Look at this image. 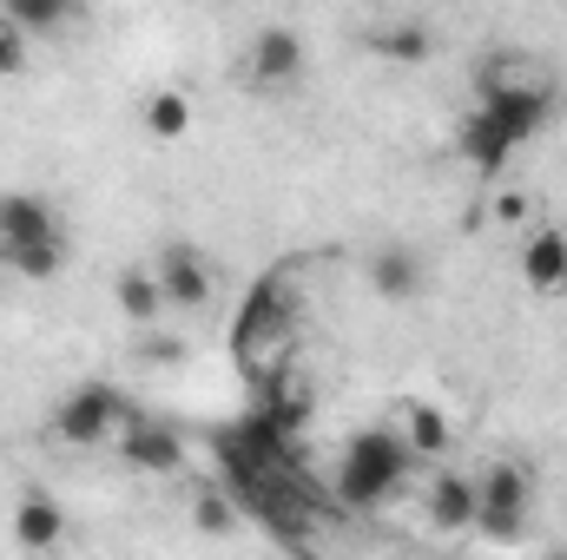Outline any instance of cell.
Here are the masks:
<instances>
[{
    "label": "cell",
    "instance_id": "obj_18",
    "mask_svg": "<svg viewBox=\"0 0 567 560\" xmlns=\"http://www.w3.org/2000/svg\"><path fill=\"white\" fill-rule=\"evenodd\" d=\"M0 13L13 20L20 40H47V33H66L86 20V7H73V0H0Z\"/></svg>",
    "mask_w": 567,
    "mask_h": 560
},
{
    "label": "cell",
    "instance_id": "obj_16",
    "mask_svg": "<svg viewBox=\"0 0 567 560\" xmlns=\"http://www.w3.org/2000/svg\"><path fill=\"white\" fill-rule=\"evenodd\" d=\"M113 303H120V317L133 323V330H158L172 310H165V297H158V278H152V265H126L120 278H113Z\"/></svg>",
    "mask_w": 567,
    "mask_h": 560
},
{
    "label": "cell",
    "instance_id": "obj_17",
    "mask_svg": "<svg viewBox=\"0 0 567 560\" xmlns=\"http://www.w3.org/2000/svg\"><path fill=\"white\" fill-rule=\"evenodd\" d=\"M140 126H145V139L178 145L192 133V93H185V86H152L140 100Z\"/></svg>",
    "mask_w": 567,
    "mask_h": 560
},
{
    "label": "cell",
    "instance_id": "obj_15",
    "mask_svg": "<svg viewBox=\"0 0 567 560\" xmlns=\"http://www.w3.org/2000/svg\"><path fill=\"white\" fill-rule=\"evenodd\" d=\"M455 158H462L475 178H495V172L515 158V145H508V133H502L482 106H468V113L455 120Z\"/></svg>",
    "mask_w": 567,
    "mask_h": 560
},
{
    "label": "cell",
    "instance_id": "obj_19",
    "mask_svg": "<svg viewBox=\"0 0 567 560\" xmlns=\"http://www.w3.org/2000/svg\"><path fill=\"white\" fill-rule=\"evenodd\" d=\"M133 363H140V370H185V363H192V343L158 323V330H140V336H133Z\"/></svg>",
    "mask_w": 567,
    "mask_h": 560
},
{
    "label": "cell",
    "instance_id": "obj_20",
    "mask_svg": "<svg viewBox=\"0 0 567 560\" xmlns=\"http://www.w3.org/2000/svg\"><path fill=\"white\" fill-rule=\"evenodd\" d=\"M66 258H73V238H53V245H33V251H20L7 271L27 283H53L60 271H66Z\"/></svg>",
    "mask_w": 567,
    "mask_h": 560
},
{
    "label": "cell",
    "instance_id": "obj_22",
    "mask_svg": "<svg viewBox=\"0 0 567 560\" xmlns=\"http://www.w3.org/2000/svg\"><path fill=\"white\" fill-rule=\"evenodd\" d=\"M495 225H528V231H535V198H528V191H515V185H508V191H495Z\"/></svg>",
    "mask_w": 567,
    "mask_h": 560
},
{
    "label": "cell",
    "instance_id": "obj_5",
    "mask_svg": "<svg viewBox=\"0 0 567 560\" xmlns=\"http://www.w3.org/2000/svg\"><path fill=\"white\" fill-rule=\"evenodd\" d=\"M145 265H152V278H158L165 310H178V317L212 310V297H218V271H212V258H205L192 238H165Z\"/></svg>",
    "mask_w": 567,
    "mask_h": 560
},
{
    "label": "cell",
    "instance_id": "obj_21",
    "mask_svg": "<svg viewBox=\"0 0 567 560\" xmlns=\"http://www.w3.org/2000/svg\"><path fill=\"white\" fill-rule=\"evenodd\" d=\"M192 528H198V535H212V541H225V535L238 528V508H231V495L205 488V495L192 501Z\"/></svg>",
    "mask_w": 567,
    "mask_h": 560
},
{
    "label": "cell",
    "instance_id": "obj_11",
    "mask_svg": "<svg viewBox=\"0 0 567 560\" xmlns=\"http://www.w3.org/2000/svg\"><path fill=\"white\" fill-rule=\"evenodd\" d=\"M515 271L535 297H567V225H535L515 251Z\"/></svg>",
    "mask_w": 567,
    "mask_h": 560
},
{
    "label": "cell",
    "instance_id": "obj_7",
    "mask_svg": "<svg viewBox=\"0 0 567 560\" xmlns=\"http://www.w3.org/2000/svg\"><path fill=\"white\" fill-rule=\"evenodd\" d=\"M502 133L508 145L522 152L528 139H542L548 126H555V86H542V80H522V86H502V93H488V100H475Z\"/></svg>",
    "mask_w": 567,
    "mask_h": 560
},
{
    "label": "cell",
    "instance_id": "obj_4",
    "mask_svg": "<svg viewBox=\"0 0 567 560\" xmlns=\"http://www.w3.org/2000/svg\"><path fill=\"white\" fill-rule=\"evenodd\" d=\"M528 501H535V488H528V468L522 462H488L482 475H475V535L482 541H522L528 535Z\"/></svg>",
    "mask_w": 567,
    "mask_h": 560
},
{
    "label": "cell",
    "instance_id": "obj_23",
    "mask_svg": "<svg viewBox=\"0 0 567 560\" xmlns=\"http://www.w3.org/2000/svg\"><path fill=\"white\" fill-rule=\"evenodd\" d=\"M13 73H27V40H20L13 20L0 13V80H13Z\"/></svg>",
    "mask_w": 567,
    "mask_h": 560
},
{
    "label": "cell",
    "instance_id": "obj_14",
    "mask_svg": "<svg viewBox=\"0 0 567 560\" xmlns=\"http://www.w3.org/2000/svg\"><path fill=\"white\" fill-rule=\"evenodd\" d=\"M423 515H429V528H442V535H475V475H462V468L429 475Z\"/></svg>",
    "mask_w": 567,
    "mask_h": 560
},
{
    "label": "cell",
    "instance_id": "obj_8",
    "mask_svg": "<svg viewBox=\"0 0 567 560\" xmlns=\"http://www.w3.org/2000/svg\"><path fill=\"white\" fill-rule=\"evenodd\" d=\"M363 46L377 60H390V66H429L442 53V27L429 13H390V20L363 27Z\"/></svg>",
    "mask_w": 567,
    "mask_h": 560
},
{
    "label": "cell",
    "instance_id": "obj_12",
    "mask_svg": "<svg viewBox=\"0 0 567 560\" xmlns=\"http://www.w3.org/2000/svg\"><path fill=\"white\" fill-rule=\"evenodd\" d=\"M66 535H73V521L47 488H27L13 501V548L20 554H53V548H66Z\"/></svg>",
    "mask_w": 567,
    "mask_h": 560
},
{
    "label": "cell",
    "instance_id": "obj_13",
    "mask_svg": "<svg viewBox=\"0 0 567 560\" xmlns=\"http://www.w3.org/2000/svg\"><path fill=\"white\" fill-rule=\"evenodd\" d=\"M396 435H403V448L416 455V462H442L449 448H455V422L442 403H429V396H403L396 403Z\"/></svg>",
    "mask_w": 567,
    "mask_h": 560
},
{
    "label": "cell",
    "instance_id": "obj_6",
    "mask_svg": "<svg viewBox=\"0 0 567 560\" xmlns=\"http://www.w3.org/2000/svg\"><path fill=\"white\" fill-rule=\"evenodd\" d=\"M53 238H66L53 198H40V191H0V271H7L20 251L53 245Z\"/></svg>",
    "mask_w": 567,
    "mask_h": 560
},
{
    "label": "cell",
    "instance_id": "obj_2",
    "mask_svg": "<svg viewBox=\"0 0 567 560\" xmlns=\"http://www.w3.org/2000/svg\"><path fill=\"white\" fill-rule=\"evenodd\" d=\"M303 73H310V40H303L290 20L251 27V40H245V53H238L245 93H258V100H290V93L303 86Z\"/></svg>",
    "mask_w": 567,
    "mask_h": 560
},
{
    "label": "cell",
    "instance_id": "obj_10",
    "mask_svg": "<svg viewBox=\"0 0 567 560\" xmlns=\"http://www.w3.org/2000/svg\"><path fill=\"white\" fill-rule=\"evenodd\" d=\"M120 462L133 468V475H178L185 468V435L172 428V422H145L133 416L126 428H120Z\"/></svg>",
    "mask_w": 567,
    "mask_h": 560
},
{
    "label": "cell",
    "instance_id": "obj_9",
    "mask_svg": "<svg viewBox=\"0 0 567 560\" xmlns=\"http://www.w3.org/2000/svg\"><path fill=\"white\" fill-rule=\"evenodd\" d=\"M363 278H370V290H377L383 303H416L429 290V258L416 245L390 238V245H377V251L363 258Z\"/></svg>",
    "mask_w": 567,
    "mask_h": 560
},
{
    "label": "cell",
    "instance_id": "obj_3",
    "mask_svg": "<svg viewBox=\"0 0 567 560\" xmlns=\"http://www.w3.org/2000/svg\"><path fill=\"white\" fill-rule=\"evenodd\" d=\"M140 416L126 403V390L113 383H73L60 403H53V442L66 448H100V442H120V428Z\"/></svg>",
    "mask_w": 567,
    "mask_h": 560
},
{
    "label": "cell",
    "instance_id": "obj_1",
    "mask_svg": "<svg viewBox=\"0 0 567 560\" xmlns=\"http://www.w3.org/2000/svg\"><path fill=\"white\" fill-rule=\"evenodd\" d=\"M410 468H416V455L403 448L396 422H370V428H357V435L343 442V455H337V501H350V508L370 515V508H383V501L403 495Z\"/></svg>",
    "mask_w": 567,
    "mask_h": 560
}]
</instances>
